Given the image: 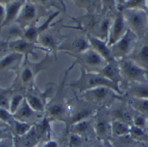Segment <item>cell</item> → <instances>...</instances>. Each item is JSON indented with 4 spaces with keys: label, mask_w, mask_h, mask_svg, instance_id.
<instances>
[{
    "label": "cell",
    "mask_w": 148,
    "mask_h": 147,
    "mask_svg": "<svg viewBox=\"0 0 148 147\" xmlns=\"http://www.w3.org/2000/svg\"><path fill=\"white\" fill-rule=\"evenodd\" d=\"M22 100V97L20 95H17L15 97L12 98V102H11V107H10V109L12 113H14L17 109H18V107H19L21 101Z\"/></svg>",
    "instance_id": "17"
},
{
    "label": "cell",
    "mask_w": 148,
    "mask_h": 147,
    "mask_svg": "<svg viewBox=\"0 0 148 147\" xmlns=\"http://www.w3.org/2000/svg\"><path fill=\"white\" fill-rule=\"evenodd\" d=\"M88 84L91 87H108L114 88L115 90H117L116 86L115 84L113 83V81L111 80L108 79L107 78H103L101 76H92L88 79Z\"/></svg>",
    "instance_id": "1"
},
{
    "label": "cell",
    "mask_w": 148,
    "mask_h": 147,
    "mask_svg": "<svg viewBox=\"0 0 148 147\" xmlns=\"http://www.w3.org/2000/svg\"><path fill=\"white\" fill-rule=\"evenodd\" d=\"M20 6H21V2H14L8 6L7 12H6V18L5 20V23H8V21H10L11 20H12L15 17L18 10H19Z\"/></svg>",
    "instance_id": "6"
},
{
    "label": "cell",
    "mask_w": 148,
    "mask_h": 147,
    "mask_svg": "<svg viewBox=\"0 0 148 147\" xmlns=\"http://www.w3.org/2000/svg\"><path fill=\"white\" fill-rule=\"evenodd\" d=\"M35 17V8L33 5H26L23 12V18L25 19H32Z\"/></svg>",
    "instance_id": "16"
},
{
    "label": "cell",
    "mask_w": 148,
    "mask_h": 147,
    "mask_svg": "<svg viewBox=\"0 0 148 147\" xmlns=\"http://www.w3.org/2000/svg\"><path fill=\"white\" fill-rule=\"evenodd\" d=\"M33 76V74H32L31 70L27 68L24 70V71L23 72V74H22V79H23V81H28Z\"/></svg>",
    "instance_id": "25"
},
{
    "label": "cell",
    "mask_w": 148,
    "mask_h": 147,
    "mask_svg": "<svg viewBox=\"0 0 148 147\" xmlns=\"http://www.w3.org/2000/svg\"><path fill=\"white\" fill-rule=\"evenodd\" d=\"M73 46L75 47V49H76L78 51H83L87 48L88 46V44L86 42V40L84 39H77L73 42Z\"/></svg>",
    "instance_id": "18"
},
{
    "label": "cell",
    "mask_w": 148,
    "mask_h": 147,
    "mask_svg": "<svg viewBox=\"0 0 148 147\" xmlns=\"http://www.w3.org/2000/svg\"><path fill=\"white\" fill-rule=\"evenodd\" d=\"M103 76H106L107 79H110L112 81H115L116 79V71L111 65H108L106 66L102 71Z\"/></svg>",
    "instance_id": "12"
},
{
    "label": "cell",
    "mask_w": 148,
    "mask_h": 147,
    "mask_svg": "<svg viewBox=\"0 0 148 147\" xmlns=\"http://www.w3.org/2000/svg\"><path fill=\"white\" fill-rule=\"evenodd\" d=\"M108 93V90L105 87H97L93 90L92 91V94L94 97H95L97 100H102L107 95Z\"/></svg>",
    "instance_id": "11"
},
{
    "label": "cell",
    "mask_w": 148,
    "mask_h": 147,
    "mask_svg": "<svg viewBox=\"0 0 148 147\" xmlns=\"http://www.w3.org/2000/svg\"><path fill=\"white\" fill-rule=\"evenodd\" d=\"M132 42V38H131L130 33H126L123 38L117 43V50L121 53H125L128 51L129 47Z\"/></svg>",
    "instance_id": "5"
},
{
    "label": "cell",
    "mask_w": 148,
    "mask_h": 147,
    "mask_svg": "<svg viewBox=\"0 0 148 147\" xmlns=\"http://www.w3.org/2000/svg\"><path fill=\"white\" fill-rule=\"evenodd\" d=\"M109 28V21H104L101 25V31L103 33H107Z\"/></svg>",
    "instance_id": "32"
},
{
    "label": "cell",
    "mask_w": 148,
    "mask_h": 147,
    "mask_svg": "<svg viewBox=\"0 0 148 147\" xmlns=\"http://www.w3.org/2000/svg\"><path fill=\"white\" fill-rule=\"evenodd\" d=\"M141 107L144 109V110L148 111V101H144L141 104Z\"/></svg>",
    "instance_id": "36"
},
{
    "label": "cell",
    "mask_w": 148,
    "mask_h": 147,
    "mask_svg": "<svg viewBox=\"0 0 148 147\" xmlns=\"http://www.w3.org/2000/svg\"><path fill=\"white\" fill-rule=\"evenodd\" d=\"M113 130L116 134L118 135H122V134H125L128 132V128L126 125L123 124L121 122H116L113 124Z\"/></svg>",
    "instance_id": "15"
},
{
    "label": "cell",
    "mask_w": 148,
    "mask_h": 147,
    "mask_svg": "<svg viewBox=\"0 0 148 147\" xmlns=\"http://www.w3.org/2000/svg\"><path fill=\"white\" fill-rule=\"evenodd\" d=\"M14 48L19 51H23L27 50L29 48V45L26 42L21 40L14 44Z\"/></svg>",
    "instance_id": "20"
},
{
    "label": "cell",
    "mask_w": 148,
    "mask_h": 147,
    "mask_svg": "<svg viewBox=\"0 0 148 147\" xmlns=\"http://www.w3.org/2000/svg\"><path fill=\"white\" fill-rule=\"evenodd\" d=\"M49 111L51 112V114L54 115V116H58V115H60V113H62L63 108L60 106H58V105H54L50 108Z\"/></svg>",
    "instance_id": "22"
},
{
    "label": "cell",
    "mask_w": 148,
    "mask_h": 147,
    "mask_svg": "<svg viewBox=\"0 0 148 147\" xmlns=\"http://www.w3.org/2000/svg\"><path fill=\"white\" fill-rule=\"evenodd\" d=\"M124 27V22L123 18L121 15H119L115 21V23L113 27V36H112V41L115 42L117 39L120 36V34L123 31Z\"/></svg>",
    "instance_id": "3"
},
{
    "label": "cell",
    "mask_w": 148,
    "mask_h": 147,
    "mask_svg": "<svg viewBox=\"0 0 148 147\" xmlns=\"http://www.w3.org/2000/svg\"><path fill=\"white\" fill-rule=\"evenodd\" d=\"M45 147H58V144L55 142L51 141L47 143L45 145Z\"/></svg>",
    "instance_id": "35"
},
{
    "label": "cell",
    "mask_w": 148,
    "mask_h": 147,
    "mask_svg": "<svg viewBox=\"0 0 148 147\" xmlns=\"http://www.w3.org/2000/svg\"><path fill=\"white\" fill-rule=\"evenodd\" d=\"M17 115L19 118H27L33 115V111L29 105H27V103H23L22 107L18 109Z\"/></svg>",
    "instance_id": "8"
},
{
    "label": "cell",
    "mask_w": 148,
    "mask_h": 147,
    "mask_svg": "<svg viewBox=\"0 0 148 147\" xmlns=\"http://www.w3.org/2000/svg\"><path fill=\"white\" fill-rule=\"evenodd\" d=\"M88 122H80L79 124L76 126V129H77L78 131L83 132V131H86V130L88 129Z\"/></svg>",
    "instance_id": "27"
},
{
    "label": "cell",
    "mask_w": 148,
    "mask_h": 147,
    "mask_svg": "<svg viewBox=\"0 0 148 147\" xmlns=\"http://www.w3.org/2000/svg\"><path fill=\"white\" fill-rule=\"evenodd\" d=\"M0 147H9L6 143H0Z\"/></svg>",
    "instance_id": "38"
},
{
    "label": "cell",
    "mask_w": 148,
    "mask_h": 147,
    "mask_svg": "<svg viewBox=\"0 0 148 147\" xmlns=\"http://www.w3.org/2000/svg\"><path fill=\"white\" fill-rule=\"evenodd\" d=\"M42 147H45V146H42Z\"/></svg>",
    "instance_id": "42"
},
{
    "label": "cell",
    "mask_w": 148,
    "mask_h": 147,
    "mask_svg": "<svg viewBox=\"0 0 148 147\" xmlns=\"http://www.w3.org/2000/svg\"><path fill=\"white\" fill-rule=\"evenodd\" d=\"M4 14V8H2V6L0 5V18H2Z\"/></svg>",
    "instance_id": "37"
},
{
    "label": "cell",
    "mask_w": 148,
    "mask_h": 147,
    "mask_svg": "<svg viewBox=\"0 0 148 147\" xmlns=\"http://www.w3.org/2000/svg\"><path fill=\"white\" fill-rule=\"evenodd\" d=\"M126 75L131 78H137L143 74V70L130 62H125L123 65Z\"/></svg>",
    "instance_id": "2"
},
{
    "label": "cell",
    "mask_w": 148,
    "mask_h": 147,
    "mask_svg": "<svg viewBox=\"0 0 148 147\" xmlns=\"http://www.w3.org/2000/svg\"><path fill=\"white\" fill-rule=\"evenodd\" d=\"M1 134H2V131H1V130H0V135H1Z\"/></svg>",
    "instance_id": "39"
},
{
    "label": "cell",
    "mask_w": 148,
    "mask_h": 147,
    "mask_svg": "<svg viewBox=\"0 0 148 147\" xmlns=\"http://www.w3.org/2000/svg\"><path fill=\"white\" fill-rule=\"evenodd\" d=\"M95 147H101V146H95Z\"/></svg>",
    "instance_id": "41"
},
{
    "label": "cell",
    "mask_w": 148,
    "mask_h": 147,
    "mask_svg": "<svg viewBox=\"0 0 148 147\" xmlns=\"http://www.w3.org/2000/svg\"><path fill=\"white\" fill-rule=\"evenodd\" d=\"M86 61L90 65L97 66L101 62V58L95 52H89L86 55Z\"/></svg>",
    "instance_id": "9"
},
{
    "label": "cell",
    "mask_w": 148,
    "mask_h": 147,
    "mask_svg": "<svg viewBox=\"0 0 148 147\" xmlns=\"http://www.w3.org/2000/svg\"><path fill=\"white\" fill-rule=\"evenodd\" d=\"M15 147H19V146H16Z\"/></svg>",
    "instance_id": "40"
},
{
    "label": "cell",
    "mask_w": 148,
    "mask_h": 147,
    "mask_svg": "<svg viewBox=\"0 0 148 147\" xmlns=\"http://www.w3.org/2000/svg\"><path fill=\"white\" fill-rule=\"evenodd\" d=\"M37 31L35 28H29V29L27 30L25 33V36L27 37V39H29V40H32L36 36Z\"/></svg>",
    "instance_id": "23"
},
{
    "label": "cell",
    "mask_w": 148,
    "mask_h": 147,
    "mask_svg": "<svg viewBox=\"0 0 148 147\" xmlns=\"http://www.w3.org/2000/svg\"><path fill=\"white\" fill-rule=\"evenodd\" d=\"M15 130L18 135H23L29 130V124L22 123V122H16Z\"/></svg>",
    "instance_id": "13"
},
{
    "label": "cell",
    "mask_w": 148,
    "mask_h": 147,
    "mask_svg": "<svg viewBox=\"0 0 148 147\" xmlns=\"http://www.w3.org/2000/svg\"><path fill=\"white\" fill-rule=\"evenodd\" d=\"M135 124H136V125L143 126L144 124V119L141 117L137 118L136 120H135Z\"/></svg>",
    "instance_id": "34"
},
{
    "label": "cell",
    "mask_w": 148,
    "mask_h": 147,
    "mask_svg": "<svg viewBox=\"0 0 148 147\" xmlns=\"http://www.w3.org/2000/svg\"><path fill=\"white\" fill-rule=\"evenodd\" d=\"M8 106V101L5 96L0 94V107H5Z\"/></svg>",
    "instance_id": "30"
},
{
    "label": "cell",
    "mask_w": 148,
    "mask_h": 147,
    "mask_svg": "<svg viewBox=\"0 0 148 147\" xmlns=\"http://www.w3.org/2000/svg\"><path fill=\"white\" fill-rule=\"evenodd\" d=\"M131 23L136 28H140L144 24V18L139 13L132 14L130 17Z\"/></svg>",
    "instance_id": "10"
},
{
    "label": "cell",
    "mask_w": 148,
    "mask_h": 147,
    "mask_svg": "<svg viewBox=\"0 0 148 147\" xmlns=\"http://www.w3.org/2000/svg\"><path fill=\"white\" fill-rule=\"evenodd\" d=\"M132 132L137 136H141L144 134V132H143L142 130L140 129V128H138V127H134V128H133Z\"/></svg>",
    "instance_id": "33"
},
{
    "label": "cell",
    "mask_w": 148,
    "mask_h": 147,
    "mask_svg": "<svg viewBox=\"0 0 148 147\" xmlns=\"http://www.w3.org/2000/svg\"><path fill=\"white\" fill-rule=\"evenodd\" d=\"M20 55L18 54H10L6 57H5L3 60L0 62V66L2 67H5V66H9L10 64H12V63L14 62L16 59H18V57Z\"/></svg>",
    "instance_id": "14"
},
{
    "label": "cell",
    "mask_w": 148,
    "mask_h": 147,
    "mask_svg": "<svg viewBox=\"0 0 148 147\" xmlns=\"http://www.w3.org/2000/svg\"><path fill=\"white\" fill-rule=\"evenodd\" d=\"M80 143V139L76 136H72L70 138V143L72 145H77Z\"/></svg>",
    "instance_id": "31"
},
{
    "label": "cell",
    "mask_w": 148,
    "mask_h": 147,
    "mask_svg": "<svg viewBox=\"0 0 148 147\" xmlns=\"http://www.w3.org/2000/svg\"><path fill=\"white\" fill-rule=\"evenodd\" d=\"M27 101L29 103V106L31 108H33L35 110H40L42 111L43 109V105L41 101L38 97L29 95L27 97Z\"/></svg>",
    "instance_id": "7"
},
{
    "label": "cell",
    "mask_w": 148,
    "mask_h": 147,
    "mask_svg": "<svg viewBox=\"0 0 148 147\" xmlns=\"http://www.w3.org/2000/svg\"><path fill=\"white\" fill-rule=\"evenodd\" d=\"M92 42L94 44V45L97 48V49L100 51V53L103 55L104 57H106L108 60H112V57H111V53L109 49L107 48L105 43L99 40V39H95L92 38Z\"/></svg>",
    "instance_id": "4"
},
{
    "label": "cell",
    "mask_w": 148,
    "mask_h": 147,
    "mask_svg": "<svg viewBox=\"0 0 148 147\" xmlns=\"http://www.w3.org/2000/svg\"><path fill=\"white\" fill-rule=\"evenodd\" d=\"M0 119L6 122L11 120V115L2 107H0Z\"/></svg>",
    "instance_id": "21"
},
{
    "label": "cell",
    "mask_w": 148,
    "mask_h": 147,
    "mask_svg": "<svg viewBox=\"0 0 148 147\" xmlns=\"http://www.w3.org/2000/svg\"><path fill=\"white\" fill-rule=\"evenodd\" d=\"M138 94L142 97H148V88L141 87L138 88Z\"/></svg>",
    "instance_id": "29"
},
{
    "label": "cell",
    "mask_w": 148,
    "mask_h": 147,
    "mask_svg": "<svg viewBox=\"0 0 148 147\" xmlns=\"http://www.w3.org/2000/svg\"><path fill=\"white\" fill-rule=\"evenodd\" d=\"M42 41L43 44L46 46H49V47H53L54 46V40H53L52 37L50 36H45L42 37Z\"/></svg>",
    "instance_id": "24"
},
{
    "label": "cell",
    "mask_w": 148,
    "mask_h": 147,
    "mask_svg": "<svg viewBox=\"0 0 148 147\" xmlns=\"http://www.w3.org/2000/svg\"><path fill=\"white\" fill-rule=\"evenodd\" d=\"M97 131L101 134H105L106 132V124L103 122H100L97 124Z\"/></svg>",
    "instance_id": "26"
},
{
    "label": "cell",
    "mask_w": 148,
    "mask_h": 147,
    "mask_svg": "<svg viewBox=\"0 0 148 147\" xmlns=\"http://www.w3.org/2000/svg\"><path fill=\"white\" fill-rule=\"evenodd\" d=\"M140 57L144 60L148 61V46L143 47L142 50L140 51Z\"/></svg>",
    "instance_id": "28"
},
{
    "label": "cell",
    "mask_w": 148,
    "mask_h": 147,
    "mask_svg": "<svg viewBox=\"0 0 148 147\" xmlns=\"http://www.w3.org/2000/svg\"><path fill=\"white\" fill-rule=\"evenodd\" d=\"M89 115V111L88 110H82L81 112H78L76 116H74L73 118V122H79L80 120H82L83 118H85L86 117Z\"/></svg>",
    "instance_id": "19"
}]
</instances>
